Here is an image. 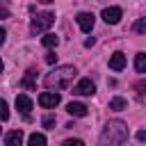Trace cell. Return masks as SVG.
<instances>
[{
    "label": "cell",
    "mask_w": 146,
    "mask_h": 146,
    "mask_svg": "<svg viewBox=\"0 0 146 146\" xmlns=\"http://www.w3.org/2000/svg\"><path fill=\"white\" fill-rule=\"evenodd\" d=\"M73 78H75V66H57L55 71H50V73L46 75L43 84H46L48 89L59 91V89H66V87L73 82Z\"/></svg>",
    "instance_id": "6da1fadb"
},
{
    "label": "cell",
    "mask_w": 146,
    "mask_h": 146,
    "mask_svg": "<svg viewBox=\"0 0 146 146\" xmlns=\"http://www.w3.org/2000/svg\"><path fill=\"white\" fill-rule=\"evenodd\" d=\"M128 139V125L123 121H110L103 132H100V144H110V146H119V144H125Z\"/></svg>",
    "instance_id": "7a4b0ae2"
},
{
    "label": "cell",
    "mask_w": 146,
    "mask_h": 146,
    "mask_svg": "<svg viewBox=\"0 0 146 146\" xmlns=\"http://www.w3.org/2000/svg\"><path fill=\"white\" fill-rule=\"evenodd\" d=\"M52 23H55V14H52V11H41V14H36V16L32 18L30 32H32V34H41V32H46Z\"/></svg>",
    "instance_id": "3957f363"
},
{
    "label": "cell",
    "mask_w": 146,
    "mask_h": 146,
    "mask_svg": "<svg viewBox=\"0 0 146 146\" xmlns=\"http://www.w3.org/2000/svg\"><path fill=\"white\" fill-rule=\"evenodd\" d=\"M59 100H62V96H59V94H55L52 89H50V91H43V94L39 96V105H41V107H46V110L57 107V105H59Z\"/></svg>",
    "instance_id": "277c9868"
},
{
    "label": "cell",
    "mask_w": 146,
    "mask_h": 146,
    "mask_svg": "<svg viewBox=\"0 0 146 146\" xmlns=\"http://www.w3.org/2000/svg\"><path fill=\"white\" fill-rule=\"evenodd\" d=\"M73 94H78V96H91V94H96V84L91 82V78H82L73 87Z\"/></svg>",
    "instance_id": "5b68a950"
},
{
    "label": "cell",
    "mask_w": 146,
    "mask_h": 146,
    "mask_svg": "<svg viewBox=\"0 0 146 146\" xmlns=\"http://www.w3.org/2000/svg\"><path fill=\"white\" fill-rule=\"evenodd\" d=\"M121 14H123V11H121L119 7H105L100 16H103V21H105L107 25H116V23L121 21Z\"/></svg>",
    "instance_id": "8992f818"
},
{
    "label": "cell",
    "mask_w": 146,
    "mask_h": 146,
    "mask_svg": "<svg viewBox=\"0 0 146 146\" xmlns=\"http://www.w3.org/2000/svg\"><path fill=\"white\" fill-rule=\"evenodd\" d=\"M75 21H78V25H80L82 32H91V30H94V21H96V16L89 14V11H82V14H78Z\"/></svg>",
    "instance_id": "52a82bcc"
},
{
    "label": "cell",
    "mask_w": 146,
    "mask_h": 146,
    "mask_svg": "<svg viewBox=\"0 0 146 146\" xmlns=\"http://www.w3.org/2000/svg\"><path fill=\"white\" fill-rule=\"evenodd\" d=\"M16 110L18 112H23L25 116L30 114V110H32V98L30 96H25V94H18L16 96Z\"/></svg>",
    "instance_id": "ba28073f"
},
{
    "label": "cell",
    "mask_w": 146,
    "mask_h": 146,
    "mask_svg": "<svg viewBox=\"0 0 146 146\" xmlns=\"http://www.w3.org/2000/svg\"><path fill=\"white\" fill-rule=\"evenodd\" d=\"M5 144H7V146H21V144H23V130L18 128V130L7 132V135H5Z\"/></svg>",
    "instance_id": "9c48e42d"
},
{
    "label": "cell",
    "mask_w": 146,
    "mask_h": 146,
    "mask_svg": "<svg viewBox=\"0 0 146 146\" xmlns=\"http://www.w3.org/2000/svg\"><path fill=\"white\" fill-rule=\"evenodd\" d=\"M34 80H36V68H27L25 78L21 80V87H23V89H30V91H32V89L36 87V82H34Z\"/></svg>",
    "instance_id": "30bf717a"
},
{
    "label": "cell",
    "mask_w": 146,
    "mask_h": 146,
    "mask_svg": "<svg viewBox=\"0 0 146 146\" xmlns=\"http://www.w3.org/2000/svg\"><path fill=\"white\" fill-rule=\"evenodd\" d=\"M66 112L71 114V116H87V105L84 103H68L66 105Z\"/></svg>",
    "instance_id": "8fae6325"
},
{
    "label": "cell",
    "mask_w": 146,
    "mask_h": 146,
    "mask_svg": "<svg viewBox=\"0 0 146 146\" xmlns=\"http://www.w3.org/2000/svg\"><path fill=\"white\" fill-rule=\"evenodd\" d=\"M123 66H125V55L123 52H114L110 57V68L112 71H123Z\"/></svg>",
    "instance_id": "7c38bea8"
},
{
    "label": "cell",
    "mask_w": 146,
    "mask_h": 146,
    "mask_svg": "<svg viewBox=\"0 0 146 146\" xmlns=\"http://www.w3.org/2000/svg\"><path fill=\"white\" fill-rule=\"evenodd\" d=\"M135 71L137 73H146V52H137L135 55Z\"/></svg>",
    "instance_id": "4fadbf2b"
},
{
    "label": "cell",
    "mask_w": 146,
    "mask_h": 146,
    "mask_svg": "<svg viewBox=\"0 0 146 146\" xmlns=\"http://www.w3.org/2000/svg\"><path fill=\"white\" fill-rule=\"evenodd\" d=\"M128 107V103H125V98H121V96H114L112 100H110V110H114V112H121V110H125Z\"/></svg>",
    "instance_id": "5bb4252c"
},
{
    "label": "cell",
    "mask_w": 146,
    "mask_h": 146,
    "mask_svg": "<svg viewBox=\"0 0 146 146\" xmlns=\"http://www.w3.org/2000/svg\"><path fill=\"white\" fill-rule=\"evenodd\" d=\"M27 144H30V146H43V144H46V135H41V132H32V135L27 137Z\"/></svg>",
    "instance_id": "9a60e30c"
},
{
    "label": "cell",
    "mask_w": 146,
    "mask_h": 146,
    "mask_svg": "<svg viewBox=\"0 0 146 146\" xmlns=\"http://www.w3.org/2000/svg\"><path fill=\"white\" fill-rule=\"evenodd\" d=\"M41 43L46 46V48H55L57 43H59V39L52 34V32H48V34H43V39H41Z\"/></svg>",
    "instance_id": "2e32d148"
},
{
    "label": "cell",
    "mask_w": 146,
    "mask_h": 146,
    "mask_svg": "<svg viewBox=\"0 0 146 146\" xmlns=\"http://www.w3.org/2000/svg\"><path fill=\"white\" fill-rule=\"evenodd\" d=\"M132 30H135L137 34H146V18H139V21H135Z\"/></svg>",
    "instance_id": "e0dca14e"
},
{
    "label": "cell",
    "mask_w": 146,
    "mask_h": 146,
    "mask_svg": "<svg viewBox=\"0 0 146 146\" xmlns=\"http://www.w3.org/2000/svg\"><path fill=\"white\" fill-rule=\"evenodd\" d=\"M9 119V107H7V100L0 98V121H7Z\"/></svg>",
    "instance_id": "ac0fdd59"
},
{
    "label": "cell",
    "mask_w": 146,
    "mask_h": 146,
    "mask_svg": "<svg viewBox=\"0 0 146 146\" xmlns=\"http://www.w3.org/2000/svg\"><path fill=\"white\" fill-rule=\"evenodd\" d=\"M52 125H55V116H43V128H48V130H50Z\"/></svg>",
    "instance_id": "d6986e66"
},
{
    "label": "cell",
    "mask_w": 146,
    "mask_h": 146,
    "mask_svg": "<svg viewBox=\"0 0 146 146\" xmlns=\"http://www.w3.org/2000/svg\"><path fill=\"white\" fill-rule=\"evenodd\" d=\"M55 62H57V55L55 52H48L46 55V64H55Z\"/></svg>",
    "instance_id": "ffe728a7"
},
{
    "label": "cell",
    "mask_w": 146,
    "mask_h": 146,
    "mask_svg": "<svg viewBox=\"0 0 146 146\" xmlns=\"http://www.w3.org/2000/svg\"><path fill=\"white\" fill-rule=\"evenodd\" d=\"M64 146H82V141H80V139H66Z\"/></svg>",
    "instance_id": "44dd1931"
},
{
    "label": "cell",
    "mask_w": 146,
    "mask_h": 146,
    "mask_svg": "<svg viewBox=\"0 0 146 146\" xmlns=\"http://www.w3.org/2000/svg\"><path fill=\"white\" fill-rule=\"evenodd\" d=\"M137 141H146V130H137Z\"/></svg>",
    "instance_id": "7402d4cb"
},
{
    "label": "cell",
    "mask_w": 146,
    "mask_h": 146,
    "mask_svg": "<svg viewBox=\"0 0 146 146\" xmlns=\"http://www.w3.org/2000/svg\"><path fill=\"white\" fill-rule=\"evenodd\" d=\"M137 89H139V94H146V80L137 82Z\"/></svg>",
    "instance_id": "603a6c76"
},
{
    "label": "cell",
    "mask_w": 146,
    "mask_h": 146,
    "mask_svg": "<svg viewBox=\"0 0 146 146\" xmlns=\"http://www.w3.org/2000/svg\"><path fill=\"white\" fill-rule=\"evenodd\" d=\"M5 39H7V32H5V30H2V27H0V46H2V43H5Z\"/></svg>",
    "instance_id": "cb8c5ba5"
},
{
    "label": "cell",
    "mask_w": 146,
    "mask_h": 146,
    "mask_svg": "<svg viewBox=\"0 0 146 146\" xmlns=\"http://www.w3.org/2000/svg\"><path fill=\"white\" fill-rule=\"evenodd\" d=\"M94 43H96V39H94V36H91V39H87V41H84V46H87V48H91V46H94Z\"/></svg>",
    "instance_id": "d4e9b609"
},
{
    "label": "cell",
    "mask_w": 146,
    "mask_h": 146,
    "mask_svg": "<svg viewBox=\"0 0 146 146\" xmlns=\"http://www.w3.org/2000/svg\"><path fill=\"white\" fill-rule=\"evenodd\" d=\"M7 16H9V11H7V9H2V7H0V18H7Z\"/></svg>",
    "instance_id": "484cf974"
},
{
    "label": "cell",
    "mask_w": 146,
    "mask_h": 146,
    "mask_svg": "<svg viewBox=\"0 0 146 146\" xmlns=\"http://www.w3.org/2000/svg\"><path fill=\"white\" fill-rule=\"evenodd\" d=\"M2 68H5V64H2V59H0V73H2Z\"/></svg>",
    "instance_id": "4316f807"
},
{
    "label": "cell",
    "mask_w": 146,
    "mask_h": 146,
    "mask_svg": "<svg viewBox=\"0 0 146 146\" xmlns=\"http://www.w3.org/2000/svg\"><path fill=\"white\" fill-rule=\"evenodd\" d=\"M41 2H46V5H48V2H52V0H41Z\"/></svg>",
    "instance_id": "83f0119b"
}]
</instances>
